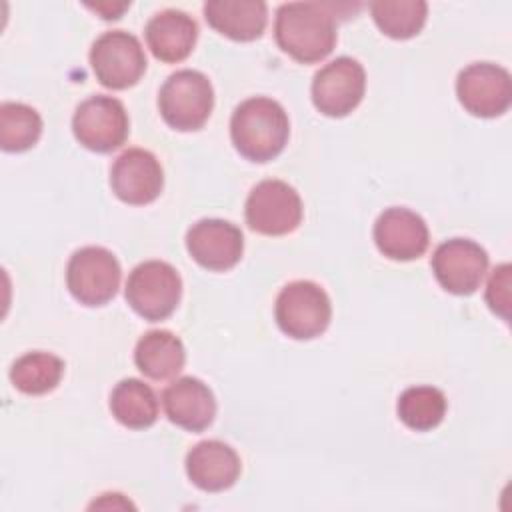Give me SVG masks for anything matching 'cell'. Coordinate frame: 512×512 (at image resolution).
<instances>
[{
    "label": "cell",
    "mask_w": 512,
    "mask_h": 512,
    "mask_svg": "<svg viewBox=\"0 0 512 512\" xmlns=\"http://www.w3.org/2000/svg\"><path fill=\"white\" fill-rule=\"evenodd\" d=\"M274 38L296 62H320L334 50L336 18L328 4L286 2L276 10Z\"/></svg>",
    "instance_id": "cell-1"
},
{
    "label": "cell",
    "mask_w": 512,
    "mask_h": 512,
    "mask_svg": "<svg viewBox=\"0 0 512 512\" xmlns=\"http://www.w3.org/2000/svg\"><path fill=\"white\" fill-rule=\"evenodd\" d=\"M290 136L286 110L272 98L254 96L240 102L230 118L234 148L250 162L276 158Z\"/></svg>",
    "instance_id": "cell-2"
},
{
    "label": "cell",
    "mask_w": 512,
    "mask_h": 512,
    "mask_svg": "<svg viewBox=\"0 0 512 512\" xmlns=\"http://www.w3.org/2000/svg\"><path fill=\"white\" fill-rule=\"evenodd\" d=\"M158 108L164 122L180 132H192L206 124L214 108V88L198 70H178L166 78L158 92Z\"/></svg>",
    "instance_id": "cell-3"
},
{
    "label": "cell",
    "mask_w": 512,
    "mask_h": 512,
    "mask_svg": "<svg viewBox=\"0 0 512 512\" xmlns=\"http://www.w3.org/2000/svg\"><path fill=\"white\" fill-rule=\"evenodd\" d=\"M274 318L286 336L294 340H312L328 328L332 304L320 284L294 280L276 296Z\"/></svg>",
    "instance_id": "cell-4"
},
{
    "label": "cell",
    "mask_w": 512,
    "mask_h": 512,
    "mask_svg": "<svg viewBox=\"0 0 512 512\" xmlns=\"http://www.w3.org/2000/svg\"><path fill=\"white\" fill-rule=\"evenodd\" d=\"M124 296L138 316L158 322L176 310L182 296V280L172 264L146 260L128 274Z\"/></svg>",
    "instance_id": "cell-5"
},
{
    "label": "cell",
    "mask_w": 512,
    "mask_h": 512,
    "mask_svg": "<svg viewBox=\"0 0 512 512\" xmlns=\"http://www.w3.org/2000/svg\"><path fill=\"white\" fill-rule=\"evenodd\" d=\"M122 268L118 258L102 246L76 250L66 266V286L84 306H104L120 288Z\"/></svg>",
    "instance_id": "cell-6"
},
{
    "label": "cell",
    "mask_w": 512,
    "mask_h": 512,
    "mask_svg": "<svg viewBox=\"0 0 512 512\" xmlns=\"http://www.w3.org/2000/svg\"><path fill=\"white\" fill-rule=\"evenodd\" d=\"M90 66L96 80L110 90L134 86L146 70L140 40L126 30L102 32L90 48Z\"/></svg>",
    "instance_id": "cell-7"
},
{
    "label": "cell",
    "mask_w": 512,
    "mask_h": 512,
    "mask_svg": "<svg viewBox=\"0 0 512 512\" xmlns=\"http://www.w3.org/2000/svg\"><path fill=\"white\" fill-rule=\"evenodd\" d=\"M302 200L298 192L284 180L268 178L258 182L244 206L246 224L250 230L264 236H284L302 222Z\"/></svg>",
    "instance_id": "cell-8"
},
{
    "label": "cell",
    "mask_w": 512,
    "mask_h": 512,
    "mask_svg": "<svg viewBox=\"0 0 512 512\" xmlns=\"http://www.w3.org/2000/svg\"><path fill=\"white\" fill-rule=\"evenodd\" d=\"M76 140L92 152H112L120 148L130 134V120L124 104L106 94H94L78 104L72 116Z\"/></svg>",
    "instance_id": "cell-9"
},
{
    "label": "cell",
    "mask_w": 512,
    "mask_h": 512,
    "mask_svg": "<svg viewBox=\"0 0 512 512\" xmlns=\"http://www.w3.org/2000/svg\"><path fill=\"white\" fill-rule=\"evenodd\" d=\"M456 96L472 116H502L512 102L510 72L492 62H472L456 78Z\"/></svg>",
    "instance_id": "cell-10"
},
{
    "label": "cell",
    "mask_w": 512,
    "mask_h": 512,
    "mask_svg": "<svg viewBox=\"0 0 512 512\" xmlns=\"http://www.w3.org/2000/svg\"><path fill=\"white\" fill-rule=\"evenodd\" d=\"M366 72L350 56H338L322 66L312 80V102L330 118L348 116L364 98Z\"/></svg>",
    "instance_id": "cell-11"
},
{
    "label": "cell",
    "mask_w": 512,
    "mask_h": 512,
    "mask_svg": "<svg viewBox=\"0 0 512 512\" xmlns=\"http://www.w3.org/2000/svg\"><path fill=\"white\" fill-rule=\"evenodd\" d=\"M488 270L486 250L470 238H450L432 254V272L438 284L456 296L476 292Z\"/></svg>",
    "instance_id": "cell-12"
},
{
    "label": "cell",
    "mask_w": 512,
    "mask_h": 512,
    "mask_svg": "<svg viewBox=\"0 0 512 512\" xmlns=\"http://www.w3.org/2000/svg\"><path fill=\"white\" fill-rule=\"evenodd\" d=\"M112 192L126 204L154 202L164 188V170L158 158L144 148L124 150L110 168Z\"/></svg>",
    "instance_id": "cell-13"
},
{
    "label": "cell",
    "mask_w": 512,
    "mask_h": 512,
    "mask_svg": "<svg viewBox=\"0 0 512 512\" xmlns=\"http://www.w3.org/2000/svg\"><path fill=\"white\" fill-rule=\"evenodd\" d=\"M186 250L202 268L224 272L240 262L244 236L240 228L228 220L204 218L188 228Z\"/></svg>",
    "instance_id": "cell-14"
},
{
    "label": "cell",
    "mask_w": 512,
    "mask_h": 512,
    "mask_svg": "<svg viewBox=\"0 0 512 512\" xmlns=\"http://www.w3.org/2000/svg\"><path fill=\"white\" fill-rule=\"evenodd\" d=\"M376 248L390 260H416L430 244V232L424 218L408 208H386L374 222Z\"/></svg>",
    "instance_id": "cell-15"
},
{
    "label": "cell",
    "mask_w": 512,
    "mask_h": 512,
    "mask_svg": "<svg viewBox=\"0 0 512 512\" xmlns=\"http://www.w3.org/2000/svg\"><path fill=\"white\" fill-rule=\"evenodd\" d=\"M162 406L168 420L188 432H202L216 416L212 390L194 376L176 378L162 392Z\"/></svg>",
    "instance_id": "cell-16"
},
{
    "label": "cell",
    "mask_w": 512,
    "mask_h": 512,
    "mask_svg": "<svg viewBox=\"0 0 512 512\" xmlns=\"http://www.w3.org/2000/svg\"><path fill=\"white\" fill-rule=\"evenodd\" d=\"M240 456L220 440H202L186 454V474L204 492H222L240 476Z\"/></svg>",
    "instance_id": "cell-17"
},
{
    "label": "cell",
    "mask_w": 512,
    "mask_h": 512,
    "mask_svg": "<svg viewBox=\"0 0 512 512\" xmlns=\"http://www.w3.org/2000/svg\"><path fill=\"white\" fill-rule=\"evenodd\" d=\"M144 36L154 58L176 64L190 56L198 38V24L186 12L168 8L148 20Z\"/></svg>",
    "instance_id": "cell-18"
},
{
    "label": "cell",
    "mask_w": 512,
    "mask_h": 512,
    "mask_svg": "<svg viewBox=\"0 0 512 512\" xmlns=\"http://www.w3.org/2000/svg\"><path fill=\"white\" fill-rule=\"evenodd\" d=\"M204 18L222 36L250 42L262 36L268 22V6L262 0H208Z\"/></svg>",
    "instance_id": "cell-19"
},
{
    "label": "cell",
    "mask_w": 512,
    "mask_h": 512,
    "mask_svg": "<svg viewBox=\"0 0 512 512\" xmlns=\"http://www.w3.org/2000/svg\"><path fill=\"white\" fill-rule=\"evenodd\" d=\"M134 362L146 378L170 380L184 368L186 350L170 330H150L136 342Z\"/></svg>",
    "instance_id": "cell-20"
},
{
    "label": "cell",
    "mask_w": 512,
    "mask_h": 512,
    "mask_svg": "<svg viewBox=\"0 0 512 512\" xmlns=\"http://www.w3.org/2000/svg\"><path fill=\"white\" fill-rule=\"evenodd\" d=\"M110 412L122 426L144 430L158 418V398L146 382L124 378L110 392Z\"/></svg>",
    "instance_id": "cell-21"
},
{
    "label": "cell",
    "mask_w": 512,
    "mask_h": 512,
    "mask_svg": "<svg viewBox=\"0 0 512 512\" xmlns=\"http://www.w3.org/2000/svg\"><path fill=\"white\" fill-rule=\"evenodd\" d=\"M62 374V358L42 350L22 354L10 368V380L14 388L28 396H40L54 390L60 384Z\"/></svg>",
    "instance_id": "cell-22"
},
{
    "label": "cell",
    "mask_w": 512,
    "mask_h": 512,
    "mask_svg": "<svg viewBox=\"0 0 512 512\" xmlns=\"http://www.w3.org/2000/svg\"><path fill=\"white\" fill-rule=\"evenodd\" d=\"M376 26L394 40H408L416 36L428 16L424 0H376L370 4Z\"/></svg>",
    "instance_id": "cell-23"
},
{
    "label": "cell",
    "mask_w": 512,
    "mask_h": 512,
    "mask_svg": "<svg viewBox=\"0 0 512 512\" xmlns=\"http://www.w3.org/2000/svg\"><path fill=\"white\" fill-rule=\"evenodd\" d=\"M396 412L404 426L426 432L444 420L446 396L434 386H410L400 394Z\"/></svg>",
    "instance_id": "cell-24"
},
{
    "label": "cell",
    "mask_w": 512,
    "mask_h": 512,
    "mask_svg": "<svg viewBox=\"0 0 512 512\" xmlns=\"http://www.w3.org/2000/svg\"><path fill=\"white\" fill-rule=\"evenodd\" d=\"M42 134L40 114L22 102H4L0 106V146L6 152H24L32 148Z\"/></svg>",
    "instance_id": "cell-25"
},
{
    "label": "cell",
    "mask_w": 512,
    "mask_h": 512,
    "mask_svg": "<svg viewBox=\"0 0 512 512\" xmlns=\"http://www.w3.org/2000/svg\"><path fill=\"white\" fill-rule=\"evenodd\" d=\"M486 302L492 312L504 320L510 318V264L494 268L486 286Z\"/></svg>",
    "instance_id": "cell-26"
},
{
    "label": "cell",
    "mask_w": 512,
    "mask_h": 512,
    "mask_svg": "<svg viewBox=\"0 0 512 512\" xmlns=\"http://www.w3.org/2000/svg\"><path fill=\"white\" fill-rule=\"evenodd\" d=\"M130 6V2H96V4H86V8L94 10L100 14L104 20H116L122 16V12Z\"/></svg>",
    "instance_id": "cell-27"
}]
</instances>
